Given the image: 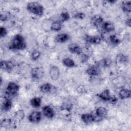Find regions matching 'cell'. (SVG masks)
<instances>
[{"instance_id":"obj_37","label":"cell","mask_w":131,"mask_h":131,"mask_svg":"<svg viewBox=\"0 0 131 131\" xmlns=\"http://www.w3.org/2000/svg\"><path fill=\"white\" fill-rule=\"evenodd\" d=\"M118 101V98L116 96H115L114 95H113V96L111 95L108 102L110 103H111L113 105H115L117 103Z\"/></svg>"},{"instance_id":"obj_16","label":"cell","mask_w":131,"mask_h":131,"mask_svg":"<svg viewBox=\"0 0 131 131\" xmlns=\"http://www.w3.org/2000/svg\"><path fill=\"white\" fill-rule=\"evenodd\" d=\"M13 103L11 99L9 98H6L2 104L1 109L4 112H9L12 107Z\"/></svg>"},{"instance_id":"obj_22","label":"cell","mask_w":131,"mask_h":131,"mask_svg":"<svg viewBox=\"0 0 131 131\" xmlns=\"http://www.w3.org/2000/svg\"><path fill=\"white\" fill-rule=\"evenodd\" d=\"M121 8L123 12L126 13H130L131 12V1H123L121 4Z\"/></svg>"},{"instance_id":"obj_8","label":"cell","mask_w":131,"mask_h":131,"mask_svg":"<svg viewBox=\"0 0 131 131\" xmlns=\"http://www.w3.org/2000/svg\"><path fill=\"white\" fill-rule=\"evenodd\" d=\"M80 119L85 124H91L96 121V116L91 113H84L81 114Z\"/></svg>"},{"instance_id":"obj_39","label":"cell","mask_w":131,"mask_h":131,"mask_svg":"<svg viewBox=\"0 0 131 131\" xmlns=\"http://www.w3.org/2000/svg\"><path fill=\"white\" fill-rule=\"evenodd\" d=\"M125 25L128 27H130L131 26V19L130 17L127 18V19L125 20Z\"/></svg>"},{"instance_id":"obj_31","label":"cell","mask_w":131,"mask_h":131,"mask_svg":"<svg viewBox=\"0 0 131 131\" xmlns=\"http://www.w3.org/2000/svg\"><path fill=\"white\" fill-rule=\"evenodd\" d=\"M112 64V61L110 59L108 58H105L101 60L99 62V64H98V66H101L104 68H108L110 67V66Z\"/></svg>"},{"instance_id":"obj_33","label":"cell","mask_w":131,"mask_h":131,"mask_svg":"<svg viewBox=\"0 0 131 131\" xmlns=\"http://www.w3.org/2000/svg\"><path fill=\"white\" fill-rule=\"evenodd\" d=\"M85 14L83 12H76L73 16V18L77 19H83L85 18Z\"/></svg>"},{"instance_id":"obj_25","label":"cell","mask_w":131,"mask_h":131,"mask_svg":"<svg viewBox=\"0 0 131 131\" xmlns=\"http://www.w3.org/2000/svg\"><path fill=\"white\" fill-rule=\"evenodd\" d=\"M62 63L65 67L69 68H74L76 66L75 61L69 57L64 58L62 60Z\"/></svg>"},{"instance_id":"obj_20","label":"cell","mask_w":131,"mask_h":131,"mask_svg":"<svg viewBox=\"0 0 131 131\" xmlns=\"http://www.w3.org/2000/svg\"><path fill=\"white\" fill-rule=\"evenodd\" d=\"M118 96L119 98L122 100L129 99L131 97V91L127 89H122L119 91Z\"/></svg>"},{"instance_id":"obj_26","label":"cell","mask_w":131,"mask_h":131,"mask_svg":"<svg viewBox=\"0 0 131 131\" xmlns=\"http://www.w3.org/2000/svg\"><path fill=\"white\" fill-rule=\"evenodd\" d=\"M116 62L119 64H125L128 62V58L125 55L120 53L116 56Z\"/></svg>"},{"instance_id":"obj_18","label":"cell","mask_w":131,"mask_h":131,"mask_svg":"<svg viewBox=\"0 0 131 131\" xmlns=\"http://www.w3.org/2000/svg\"><path fill=\"white\" fill-rule=\"evenodd\" d=\"M39 89L40 92L42 93H49L53 89V86L49 82L42 83L39 86Z\"/></svg>"},{"instance_id":"obj_1","label":"cell","mask_w":131,"mask_h":131,"mask_svg":"<svg viewBox=\"0 0 131 131\" xmlns=\"http://www.w3.org/2000/svg\"><path fill=\"white\" fill-rule=\"evenodd\" d=\"M27 47L25 38L21 34H16L11 39L9 45V49L12 51H21Z\"/></svg>"},{"instance_id":"obj_14","label":"cell","mask_w":131,"mask_h":131,"mask_svg":"<svg viewBox=\"0 0 131 131\" xmlns=\"http://www.w3.org/2000/svg\"><path fill=\"white\" fill-rule=\"evenodd\" d=\"M107 110L105 107L103 106H99L97 107L95 110V116L96 119L97 118H98L99 119H103L107 116Z\"/></svg>"},{"instance_id":"obj_5","label":"cell","mask_w":131,"mask_h":131,"mask_svg":"<svg viewBox=\"0 0 131 131\" xmlns=\"http://www.w3.org/2000/svg\"><path fill=\"white\" fill-rule=\"evenodd\" d=\"M42 113L39 111H34L31 112L28 116L29 121L32 123H38L41 120Z\"/></svg>"},{"instance_id":"obj_3","label":"cell","mask_w":131,"mask_h":131,"mask_svg":"<svg viewBox=\"0 0 131 131\" xmlns=\"http://www.w3.org/2000/svg\"><path fill=\"white\" fill-rule=\"evenodd\" d=\"M20 86L16 82L14 81L9 82L6 88L5 93L9 97H15L19 92Z\"/></svg>"},{"instance_id":"obj_10","label":"cell","mask_w":131,"mask_h":131,"mask_svg":"<svg viewBox=\"0 0 131 131\" xmlns=\"http://www.w3.org/2000/svg\"><path fill=\"white\" fill-rule=\"evenodd\" d=\"M85 72L90 76H96L100 74L101 70L98 65H93L89 67L86 69Z\"/></svg>"},{"instance_id":"obj_28","label":"cell","mask_w":131,"mask_h":131,"mask_svg":"<svg viewBox=\"0 0 131 131\" xmlns=\"http://www.w3.org/2000/svg\"><path fill=\"white\" fill-rule=\"evenodd\" d=\"M109 40L111 43L114 46H118L121 42L120 38L116 34L111 35L109 37Z\"/></svg>"},{"instance_id":"obj_36","label":"cell","mask_w":131,"mask_h":131,"mask_svg":"<svg viewBox=\"0 0 131 131\" xmlns=\"http://www.w3.org/2000/svg\"><path fill=\"white\" fill-rule=\"evenodd\" d=\"M81 55V57H80V61L81 63H85V62H86L89 58H90V56L87 55V54H80Z\"/></svg>"},{"instance_id":"obj_21","label":"cell","mask_w":131,"mask_h":131,"mask_svg":"<svg viewBox=\"0 0 131 131\" xmlns=\"http://www.w3.org/2000/svg\"><path fill=\"white\" fill-rule=\"evenodd\" d=\"M101 28L106 32H111L115 30V27L112 22L107 21L103 22L101 26Z\"/></svg>"},{"instance_id":"obj_13","label":"cell","mask_w":131,"mask_h":131,"mask_svg":"<svg viewBox=\"0 0 131 131\" xmlns=\"http://www.w3.org/2000/svg\"><path fill=\"white\" fill-rule=\"evenodd\" d=\"M68 50L72 54L80 55L82 53V49L77 43H71L68 46Z\"/></svg>"},{"instance_id":"obj_27","label":"cell","mask_w":131,"mask_h":131,"mask_svg":"<svg viewBox=\"0 0 131 131\" xmlns=\"http://www.w3.org/2000/svg\"><path fill=\"white\" fill-rule=\"evenodd\" d=\"M62 28V23L60 21H54L51 24L50 29L52 31L58 32L61 30Z\"/></svg>"},{"instance_id":"obj_7","label":"cell","mask_w":131,"mask_h":131,"mask_svg":"<svg viewBox=\"0 0 131 131\" xmlns=\"http://www.w3.org/2000/svg\"><path fill=\"white\" fill-rule=\"evenodd\" d=\"M49 76L52 80L55 81L59 79L60 75L59 69L56 66H51L49 71Z\"/></svg>"},{"instance_id":"obj_19","label":"cell","mask_w":131,"mask_h":131,"mask_svg":"<svg viewBox=\"0 0 131 131\" xmlns=\"http://www.w3.org/2000/svg\"><path fill=\"white\" fill-rule=\"evenodd\" d=\"M104 22L103 18L99 15L94 16L92 17L91 19V23L96 28L101 27Z\"/></svg>"},{"instance_id":"obj_17","label":"cell","mask_w":131,"mask_h":131,"mask_svg":"<svg viewBox=\"0 0 131 131\" xmlns=\"http://www.w3.org/2000/svg\"><path fill=\"white\" fill-rule=\"evenodd\" d=\"M97 96L101 100H102L103 101H108H108L111 98V95L110 90L107 89H106L104 90L103 91H102L101 92H100V93L98 94Z\"/></svg>"},{"instance_id":"obj_6","label":"cell","mask_w":131,"mask_h":131,"mask_svg":"<svg viewBox=\"0 0 131 131\" xmlns=\"http://www.w3.org/2000/svg\"><path fill=\"white\" fill-rule=\"evenodd\" d=\"M44 75L43 70L40 67H35L31 70V76L33 80L41 79Z\"/></svg>"},{"instance_id":"obj_32","label":"cell","mask_w":131,"mask_h":131,"mask_svg":"<svg viewBox=\"0 0 131 131\" xmlns=\"http://www.w3.org/2000/svg\"><path fill=\"white\" fill-rule=\"evenodd\" d=\"M60 17V21L61 23H63L65 21H68L70 19V14L67 11L62 12L59 16Z\"/></svg>"},{"instance_id":"obj_2","label":"cell","mask_w":131,"mask_h":131,"mask_svg":"<svg viewBox=\"0 0 131 131\" xmlns=\"http://www.w3.org/2000/svg\"><path fill=\"white\" fill-rule=\"evenodd\" d=\"M26 9L29 12L38 16H41L44 13V8L43 6L37 2H30L28 3Z\"/></svg>"},{"instance_id":"obj_29","label":"cell","mask_w":131,"mask_h":131,"mask_svg":"<svg viewBox=\"0 0 131 131\" xmlns=\"http://www.w3.org/2000/svg\"><path fill=\"white\" fill-rule=\"evenodd\" d=\"M25 115V112L23 110H18L14 113V119L20 122L24 118Z\"/></svg>"},{"instance_id":"obj_12","label":"cell","mask_w":131,"mask_h":131,"mask_svg":"<svg viewBox=\"0 0 131 131\" xmlns=\"http://www.w3.org/2000/svg\"><path fill=\"white\" fill-rule=\"evenodd\" d=\"M42 112L43 116L48 119H52L55 114L53 108L49 105H46L42 107Z\"/></svg>"},{"instance_id":"obj_11","label":"cell","mask_w":131,"mask_h":131,"mask_svg":"<svg viewBox=\"0 0 131 131\" xmlns=\"http://www.w3.org/2000/svg\"><path fill=\"white\" fill-rule=\"evenodd\" d=\"M14 65L12 60H1L0 62L1 69L8 72H10L13 69Z\"/></svg>"},{"instance_id":"obj_24","label":"cell","mask_w":131,"mask_h":131,"mask_svg":"<svg viewBox=\"0 0 131 131\" xmlns=\"http://www.w3.org/2000/svg\"><path fill=\"white\" fill-rule=\"evenodd\" d=\"M73 105L72 103L69 100L67 99L64 101H63V102L62 103L60 106V108H61V110L66 111L70 112L72 110L73 108Z\"/></svg>"},{"instance_id":"obj_9","label":"cell","mask_w":131,"mask_h":131,"mask_svg":"<svg viewBox=\"0 0 131 131\" xmlns=\"http://www.w3.org/2000/svg\"><path fill=\"white\" fill-rule=\"evenodd\" d=\"M84 40L86 42L90 44L98 45L101 42L102 38L99 35H85L84 36Z\"/></svg>"},{"instance_id":"obj_4","label":"cell","mask_w":131,"mask_h":131,"mask_svg":"<svg viewBox=\"0 0 131 131\" xmlns=\"http://www.w3.org/2000/svg\"><path fill=\"white\" fill-rule=\"evenodd\" d=\"M19 121L16 119L6 118L2 120L1 122V127L5 128H15L19 125Z\"/></svg>"},{"instance_id":"obj_34","label":"cell","mask_w":131,"mask_h":131,"mask_svg":"<svg viewBox=\"0 0 131 131\" xmlns=\"http://www.w3.org/2000/svg\"><path fill=\"white\" fill-rule=\"evenodd\" d=\"M8 31L7 29L4 27H1L0 28V36L1 38L5 37L7 34Z\"/></svg>"},{"instance_id":"obj_38","label":"cell","mask_w":131,"mask_h":131,"mask_svg":"<svg viewBox=\"0 0 131 131\" xmlns=\"http://www.w3.org/2000/svg\"><path fill=\"white\" fill-rule=\"evenodd\" d=\"M77 92H78L80 94H83L85 92V89H84V88L83 87V86L82 85H80L79 86H78L77 89Z\"/></svg>"},{"instance_id":"obj_35","label":"cell","mask_w":131,"mask_h":131,"mask_svg":"<svg viewBox=\"0 0 131 131\" xmlns=\"http://www.w3.org/2000/svg\"><path fill=\"white\" fill-rule=\"evenodd\" d=\"M9 18V15L6 12H1L0 15V19L2 21H6Z\"/></svg>"},{"instance_id":"obj_15","label":"cell","mask_w":131,"mask_h":131,"mask_svg":"<svg viewBox=\"0 0 131 131\" xmlns=\"http://www.w3.org/2000/svg\"><path fill=\"white\" fill-rule=\"evenodd\" d=\"M70 38V36L66 33L58 34L55 37V41L57 43H64L68 41Z\"/></svg>"},{"instance_id":"obj_30","label":"cell","mask_w":131,"mask_h":131,"mask_svg":"<svg viewBox=\"0 0 131 131\" xmlns=\"http://www.w3.org/2000/svg\"><path fill=\"white\" fill-rule=\"evenodd\" d=\"M41 56V52L37 49L33 50L31 53V59L32 61L37 60Z\"/></svg>"},{"instance_id":"obj_23","label":"cell","mask_w":131,"mask_h":131,"mask_svg":"<svg viewBox=\"0 0 131 131\" xmlns=\"http://www.w3.org/2000/svg\"><path fill=\"white\" fill-rule=\"evenodd\" d=\"M41 98L40 97H34L30 100V104L34 108H38L41 104Z\"/></svg>"}]
</instances>
